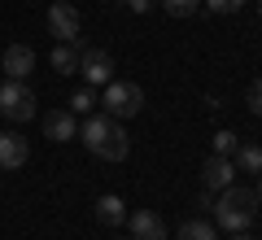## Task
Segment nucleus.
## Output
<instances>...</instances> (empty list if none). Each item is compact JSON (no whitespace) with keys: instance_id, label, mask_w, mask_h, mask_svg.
I'll use <instances>...</instances> for the list:
<instances>
[{"instance_id":"3","label":"nucleus","mask_w":262,"mask_h":240,"mask_svg":"<svg viewBox=\"0 0 262 240\" xmlns=\"http://www.w3.org/2000/svg\"><path fill=\"white\" fill-rule=\"evenodd\" d=\"M0 114L9 122H31L35 118V92L27 88V79H5L0 83Z\"/></svg>"},{"instance_id":"8","label":"nucleus","mask_w":262,"mask_h":240,"mask_svg":"<svg viewBox=\"0 0 262 240\" xmlns=\"http://www.w3.org/2000/svg\"><path fill=\"white\" fill-rule=\"evenodd\" d=\"M5 74L9 79H31L35 74V48L31 44H9L5 48Z\"/></svg>"},{"instance_id":"18","label":"nucleus","mask_w":262,"mask_h":240,"mask_svg":"<svg viewBox=\"0 0 262 240\" xmlns=\"http://www.w3.org/2000/svg\"><path fill=\"white\" fill-rule=\"evenodd\" d=\"M196 5H201V0H162V9H166L170 18H188V13H196Z\"/></svg>"},{"instance_id":"20","label":"nucleus","mask_w":262,"mask_h":240,"mask_svg":"<svg viewBox=\"0 0 262 240\" xmlns=\"http://www.w3.org/2000/svg\"><path fill=\"white\" fill-rule=\"evenodd\" d=\"M210 13H236V9H245V0H201Z\"/></svg>"},{"instance_id":"1","label":"nucleus","mask_w":262,"mask_h":240,"mask_svg":"<svg viewBox=\"0 0 262 240\" xmlns=\"http://www.w3.org/2000/svg\"><path fill=\"white\" fill-rule=\"evenodd\" d=\"M253 214H258V192L253 188H223V197H219L214 205V223L223 231H249Z\"/></svg>"},{"instance_id":"15","label":"nucleus","mask_w":262,"mask_h":240,"mask_svg":"<svg viewBox=\"0 0 262 240\" xmlns=\"http://www.w3.org/2000/svg\"><path fill=\"white\" fill-rule=\"evenodd\" d=\"M236 170L262 175V144H236Z\"/></svg>"},{"instance_id":"16","label":"nucleus","mask_w":262,"mask_h":240,"mask_svg":"<svg viewBox=\"0 0 262 240\" xmlns=\"http://www.w3.org/2000/svg\"><path fill=\"white\" fill-rule=\"evenodd\" d=\"M179 240H219V227L210 219H188L179 223Z\"/></svg>"},{"instance_id":"24","label":"nucleus","mask_w":262,"mask_h":240,"mask_svg":"<svg viewBox=\"0 0 262 240\" xmlns=\"http://www.w3.org/2000/svg\"><path fill=\"white\" fill-rule=\"evenodd\" d=\"M258 205H262V179H258Z\"/></svg>"},{"instance_id":"6","label":"nucleus","mask_w":262,"mask_h":240,"mask_svg":"<svg viewBox=\"0 0 262 240\" xmlns=\"http://www.w3.org/2000/svg\"><path fill=\"white\" fill-rule=\"evenodd\" d=\"M201 184H206V192H223V188H232L236 184V162L214 153L206 166H201Z\"/></svg>"},{"instance_id":"21","label":"nucleus","mask_w":262,"mask_h":240,"mask_svg":"<svg viewBox=\"0 0 262 240\" xmlns=\"http://www.w3.org/2000/svg\"><path fill=\"white\" fill-rule=\"evenodd\" d=\"M249 110L262 118V79H253V83H249Z\"/></svg>"},{"instance_id":"13","label":"nucleus","mask_w":262,"mask_h":240,"mask_svg":"<svg viewBox=\"0 0 262 240\" xmlns=\"http://www.w3.org/2000/svg\"><path fill=\"white\" fill-rule=\"evenodd\" d=\"M122 219H127V205H122V197L105 192L101 201H96V223H105V227H118Z\"/></svg>"},{"instance_id":"17","label":"nucleus","mask_w":262,"mask_h":240,"mask_svg":"<svg viewBox=\"0 0 262 240\" xmlns=\"http://www.w3.org/2000/svg\"><path fill=\"white\" fill-rule=\"evenodd\" d=\"M92 110H96V96H92V88H79V92L70 96V114L79 118V114H92Z\"/></svg>"},{"instance_id":"19","label":"nucleus","mask_w":262,"mask_h":240,"mask_svg":"<svg viewBox=\"0 0 262 240\" xmlns=\"http://www.w3.org/2000/svg\"><path fill=\"white\" fill-rule=\"evenodd\" d=\"M236 144H241V140H236V131H219V136H214V153H219V157H232Z\"/></svg>"},{"instance_id":"14","label":"nucleus","mask_w":262,"mask_h":240,"mask_svg":"<svg viewBox=\"0 0 262 240\" xmlns=\"http://www.w3.org/2000/svg\"><path fill=\"white\" fill-rule=\"evenodd\" d=\"M79 57H83V53H79L75 44H57L53 57H48V66H53L57 74H75V70H79Z\"/></svg>"},{"instance_id":"22","label":"nucleus","mask_w":262,"mask_h":240,"mask_svg":"<svg viewBox=\"0 0 262 240\" xmlns=\"http://www.w3.org/2000/svg\"><path fill=\"white\" fill-rule=\"evenodd\" d=\"M149 5H153V0H127V9H131V13H149Z\"/></svg>"},{"instance_id":"9","label":"nucleus","mask_w":262,"mask_h":240,"mask_svg":"<svg viewBox=\"0 0 262 240\" xmlns=\"http://www.w3.org/2000/svg\"><path fill=\"white\" fill-rule=\"evenodd\" d=\"M44 136L57 140V144H66V140H75V136H79V118H75L70 110H53V114H44Z\"/></svg>"},{"instance_id":"2","label":"nucleus","mask_w":262,"mask_h":240,"mask_svg":"<svg viewBox=\"0 0 262 240\" xmlns=\"http://www.w3.org/2000/svg\"><path fill=\"white\" fill-rule=\"evenodd\" d=\"M105 114H110L114 122H122V118H136V114L144 110V92H140V83H127V79H110L105 83Z\"/></svg>"},{"instance_id":"12","label":"nucleus","mask_w":262,"mask_h":240,"mask_svg":"<svg viewBox=\"0 0 262 240\" xmlns=\"http://www.w3.org/2000/svg\"><path fill=\"white\" fill-rule=\"evenodd\" d=\"M110 127H114V118H110V114H92V118L83 122V131H79V140H83V144L96 153V148H101V140L110 136Z\"/></svg>"},{"instance_id":"4","label":"nucleus","mask_w":262,"mask_h":240,"mask_svg":"<svg viewBox=\"0 0 262 240\" xmlns=\"http://www.w3.org/2000/svg\"><path fill=\"white\" fill-rule=\"evenodd\" d=\"M79 31H83V18L70 0H53L48 5V35H57V44H75Z\"/></svg>"},{"instance_id":"7","label":"nucleus","mask_w":262,"mask_h":240,"mask_svg":"<svg viewBox=\"0 0 262 240\" xmlns=\"http://www.w3.org/2000/svg\"><path fill=\"white\" fill-rule=\"evenodd\" d=\"M27 157H31L27 136H18V131H0V170H18V166H27Z\"/></svg>"},{"instance_id":"23","label":"nucleus","mask_w":262,"mask_h":240,"mask_svg":"<svg viewBox=\"0 0 262 240\" xmlns=\"http://www.w3.org/2000/svg\"><path fill=\"white\" fill-rule=\"evenodd\" d=\"M232 240H253V236H245V231H232Z\"/></svg>"},{"instance_id":"5","label":"nucleus","mask_w":262,"mask_h":240,"mask_svg":"<svg viewBox=\"0 0 262 240\" xmlns=\"http://www.w3.org/2000/svg\"><path fill=\"white\" fill-rule=\"evenodd\" d=\"M79 74H83V83H88V88L110 83V79H114V57L105 53V48H88V53L79 57Z\"/></svg>"},{"instance_id":"25","label":"nucleus","mask_w":262,"mask_h":240,"mask_svg":"<svg viewBox=\"0 0 262 240\" xmlns=\"http://www.w3.org/2000/svg\"><path fill=\"white\" fill-rule=\"evenodd\" d=\"M258 13H262V0H258Z\"/></svg>"},{"instance_id":"11","label":"nucleus","mask_w":262,"mask_h":240,"mask_svg":"<svg viewBox=\"0 0 262 240\" xmlns=\"http://www.w3.org/2000/svg\"><path fill=\"white\" fill-rule=\"evenodd\" d=\"M127 153H131V136L118 127V122H114L110 136H105V140H101V148H96V157H105V162H122Z\"/></svg>"},{"instance_id":"10","label":"nucleus","mask_w":262,"mask_h":240,"mask_svg":"<svg viewBox=\"0 0 262 240\" xmlns=\"http://www.w3.org/2000/svg\"><path fill=\"white\" fill-rule=\"evenodd\" d=\"M131 240H166V223L153 210H136L131 214Z\"/></svg>"}]
</instances>
